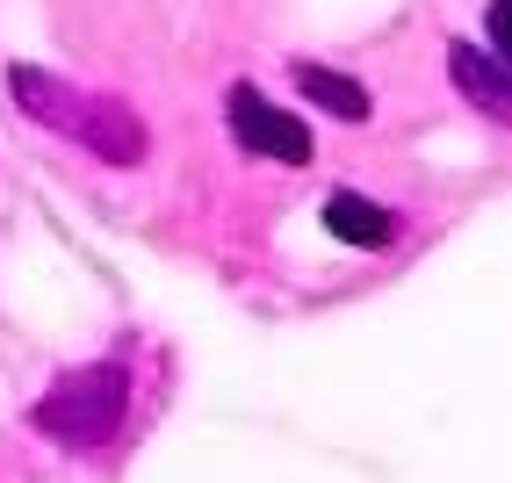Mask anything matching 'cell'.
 Segmentation results:
<instances>
[{"instance_id":"cell-3","label":"cell","mask_w":512,"mask_h":483,"mask_svg":"<svg viewBox=\"0 0 512 483\" xmlns=\"http://www.w3.org/2000/svg\"><path fill=\"white\" fill-rule=\"evenodd\" d=\"M224 123H231V137H238V152L275 159V166H311V130H303L289 109H275L260 87H246V80L224 94Z\"/></svg>"},{"instance_id":"cell-5","label":"cell","mask_w":512,"mask_h":483,"mask_svg":"<svg viewBox=\"0 0 512 483\" xmlns=\"http://www.w3.org/2000/svg\"><path fill=\"white\" fill-rule=\"evenodd\" d=\"M448 73H455V87H462L484 116H512V80H505V65H498L491 51L455 44V51H448Z\"/></svg>"},{"instance_id":"cell-1","label":"cell","mask_w":512,"mask_h":483,"mask_svg":"<svg viewBox=\"0 0 512 483\" xmlns=\"http://www.w3.org/2000/svg\"><path fill=\"white\" fill-rule=\"evenodd\" d=\"M8 94H15V109L37 130L73 137V145H87L94 159H109V166H145V152H152L145 123L130 116V101H116V94H87L73 80L44 73V65H15Z\"/></svg>"},{"instance_id":"cell-2","label":"cell","mask_w":512,"mask_h":483,"mask_svg":"<svg viewBox=\"0 0 512 483\" xmlns=\"http://www.w3.org/2000/svg\"><path fill=\"white\" fill-rule=\"evenodd\" d=\"M123 368L109 361H94V368H73V375H58L51 397H37V411H29V426L51 433L58 447H73V455H94L101 440L116 433L123 419Z\"/></svg>"},{"instance_id":"cell-4","label":"cell","mask_w":512,"mask_h":483,"mask_svg":"<svg viewBox=\"0 0 512 483\" xmlns=\"http://www.w3.org/2000/svg\"><path fill=\"white\" fill-rule=\"evenodd\" d=\"M325 231L375 253V246H390V238H397V210H383V202H368V195H354V188H332V195H325Z\"/></svg>"},{"instance_id":"cell-6","label":"cell","mask_w":512,"mask_h":483,"mask_svg":"<svg viewBox=\"0 0 512 483\" xmlns=\"http://www.w3.org/2000/svg\"><path fill=\"white\" fill-rule=\"evenodd\" d=\"M296 87L318 101V109H332L339 123H368V87L347 80V73H332V65H296Z\"/></svg>"}]
</instances>
